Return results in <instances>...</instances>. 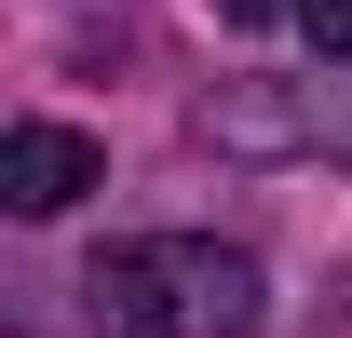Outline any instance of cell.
<instances>
[{
    "label": "cell",
    "mask_w": 352,
    "mask_h": 338,
    "mask_svg": "<svg viewBox=\"0 0 352 338\" xmlns=\"http://www.w3.org/2000/svg\"><path fill=\"white\" fill-rule=\"evenodd\" d=\"M82 190H109V149L82 122H14L0 135V203L14 216H68Z\"/></svg>",
    "instance_id": "2"
},
{
    "label": "cell",
    "mask_w": 352,
    "mask_h": 338,
    "mask_svg": "<svg viewBox=\"0 0 352 338\" xmlns=\"http://www.w3.org/2000/svg\"><path fill=\"white\" fill-rule=\"evenodd\" d=\"M298 27H311L325 54H352V0H298Z\"/></svg>",
    "instance_id": "4"
},
{
    "label": "cell",
    "mask_w": 352,
    "mask_h": 338,
    "mask_svg": "<svg viewBox=\"0 0 352 338\" xmlns=\"http://www.w3.org/2000/svg\"><path fill=\"white\" fill-rule=\"evenodd\" d=\"M204 135H217V149H311V95H285V82H217V95H204Z\"/></svg>",
    "instance_id": "3"
},
{
    "label": "cell",
    "mask_w": 352,
    "mask_h": 338,
    "mask_svg": "<svg viewBox=\"0 0 352 338\" xmlns=\"http://www.w3.org/2000/svg\"><path fill=\"white\" fill-rule=\"evenodd\" d=\"M95 338H258L271 284L244 244H204V230H135L82 271Z\"/></svg>",
    "instance_id": "1"
},
{
    "label": "cell",
    "mask_w": 352,
    "mask_h": 338,
    "mask_svg": "<svg viewBox=\"0 0 352 338\" xmlns=\"http://www.w3.org/2000/svg\"><path fill=\"white\" fill-rule=\"evenodd\" d=\"M217 14H230V27H271V14H298V0H217Z\"/></svg>",
    "instance_id": "5"
}]
</instances>
